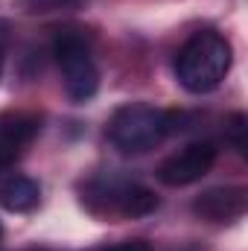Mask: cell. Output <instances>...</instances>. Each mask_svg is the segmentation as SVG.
<instances>
[{
  "instance_id": "1",
  "label": "cell",
  "mask_w": 248,
  "mask_h": 251,
  "mask_svg": "<svg viewBox=\"0 0 248 251\" xmlns=\"http://www.w3.org/2000/svg\"><path fill=\"white\" fill-rule=\"evenodd\" d=\"M231 62H234V53H231L228 38L213 29H204V32H196L193 38H187L184 47L178 50L175 76H178L181 88L190 94H210L228 76Z\"/></svg>"
},
{
  "instance_id": "2",
  "label": "cell",
  "mask_w": 248,
  "mask_h": 251,
  "mask_svg": "<svg viewBox=\"0 0 248 251\" xmlns=\"http://www.w3.org/2000/svg\"><path fill=\"white\" fill-rule=\"evenodd\" d=\"M184 123L181 111H164L146 102H131L114 111V117L108 120V140L120 149V152H152L155 146H161L173 131H178Z\"/></svg>"
},
{
  "instance_id": "3",
  "label": "cell",
  "mask_w": 248,
  "mask_h": 251,
  "mask_svg": "<svg viewBox=\"0 0 248 251\" xmlns=\"http://www.w3.org/2000/svg\"><path fill=\"white\" fill-rule=\"evenodd\" d=\"M53 56L62 67L64 91L73 102H85L99 88V70L91 53V41L82 29H62L53 41Z\"/></svg>"
},
{
  "instance_id": "4",
  "label": "cell",
  "mask_w": 248,
  "mask_h": 251,
  "mask_svg": "<svg viewBox=\"0 0 248 251\" xmlns=\"http://www.w3.org/2000/svg\"><path fill=\"white\" fill-rule=\"evenodd\" d=\"M213 164H216V146L210 140L187 143L184 149H178L158 167V178L167 187H187V184L201 181Z\"/></svg>"
},
{
  "instance_id": "5",
  "label": "cell",
  "mask_w": 248,
  "mask_h": 251,
  "mask_svg": "<svg viewBox=\"0 0 248 251\" xmlns=\"http://www.w3.org/2000/svg\"><path fill=\"white\" fill-rule=\"evenodd\" d=\"M41 131V120L35 114H3L0 117V173L9 170L32 137Z\"/></svg>"
},
{
  "instance_id": "6",
  "label": "cell",
  "mask_w": 248,
  "mask_h": 251,
  "mask_svg": "<svg viewBox=\"0 0 248 251\" xmlns=\"http://www.w3.org/2000/svg\"><path fill=\"white\" fill-rule=\"evenodd\" d=\"M248 193L246 187H213L193 201V213L207 222H234L246 213Z\"/></svg>"
},
{
  "instance_id": "7",
  "label": "cell",
  "mask_w": 248,
  "mask_h": 251,
  "mask_svg": "<svg viewBox=\"0 0 248 251\" xmlns=\"http://www.w3.org/2000/svg\"><path fill=\"white\" fill-rule=\"evenodd\" d=\"M108 204L120 213V216H146L158 207V196L149 187L140 184H120V187L108 190Z\"/></svg>"
},
{
  "instance_id": "8",
  "label": "cell",
  "mask_w": 248,
  "mask_h": 251,
  "mask_svg": "<svg viewBox=\"0 0 248 251\" xmlns=\"http://www.w3.org/2000/svg\"><path fill=\"white\" fill-rule=\"evenodd\" d=\"M41 201V187L26 178V176H9L0 181V204L12 213H26L32 207H38Z\"/></svg>"
},
{
  "instance_id": "9",
  "label": "cell",
  "mask_w": 248,
  "mask_h": 251,
  "mask_svg": "<svg viewBox=\"0 0 248 251\" xmlns=\"http://www.w3.org/2000/svg\"><path fill=\"white\" fill-rule=\"evenodd\" d=\"M225 131H228V140L234 143V149L240 152V155H246L248 149V140H246V131H248V117L246 114H234L228 126H225Z\"/></svg>"
},
{
  "instance_id": "10",
  "label": "cell",
  "mask_w": 248,
  "mask_h": 251,
  "mask_svg": "<svg viewBox=\"0 0 248 251\" xmlns=\"http://www.w3.org/2000/svg\"><path fill=\"white\" fill-rule=\"evenodd\" d=\"M108 251H149V246L143 240H128V243H120V246H114Z\"/></svg>"
},
{
  "instance_id": "11",
  "label": "cell",
  "mask_w": 248,
  "mask_h": 251,
  "mask_svg": "<svg viewBox=\"0 0 248 251\" xmlns=\"http://www.w3.org/2000/svg\"><path fill=\"white\" fill-rule=\"evenodd\" d=\"M6 24L0 21V73H3V59H6Z\"/></svg>"
},
{
  "instance_id": "12",
  "label": "cell",
  "mask_w": 248,
  "mask_h": 251,
  "mask_svg": "<svg viewBox=\"0 0 248 251\" xmlns=\"http://www.w3.org/2000/svg\"><path fill=\"white\" fill-rule=\"evenodd\" d=\"M0 234H3V228H0Z\"/></svg>"
}]
</instances>
